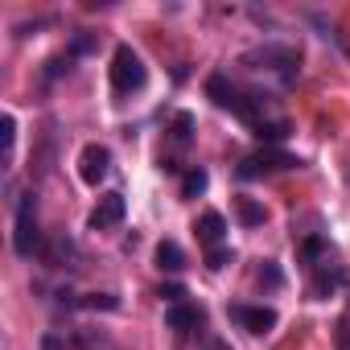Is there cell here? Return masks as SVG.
I'll return each instance as SVG.
<instances>
[{
  "label": "cell",
  "instance_id": "1",
  "mask_svg": "<svg viewBox=\"0 0 350 350\" xmlns=\"http://www.w3.org/2000/svg\"><path fill=\"white\" fill-rule=\"evenodd\" d=\"M144 83H148L144 58H140L132 46H116V54H111V87H116V95H132V91H140Z\"/></svg>",
  "mask_w": 350,
  "mask_h": 350
},
{
  "label": "cell",
  "instance_id": "2",
  "mask_svg": "<svg viewBox=\"0 0 350 350\" xmlns=\"http://www.w3.org/2000/svg\"><path fill=\"white\" fill-rule=\"evenodd\" d=\"M243 66L247 70H268V75H280V83H293V75H297V66H301V58H297V50H288V46H264V50H252V54H243Z\"/></svg>",
  "mask_w": 350,
  "mask_h": 350
},
{
  "label": "cell",
  "instance_id": "3",
  "mask_svg": "<svg viewBox=\"0 0 350 350\" xmlns=\"http://www.w3.org/2000/svg\"><path fill=\"white\" fill-rule=\"evenodd\" d=\"M206 95H211L223 111H235L239 120H252V124H256V103H252L247 95H239L227 75H211V79H206Z\"/></svg>",
  "mask_w": 350,
  "mask_h": 350
},
{
  "label": "cell",
  "instance_id": "4",
  "mask_svg": "<svg viewBox=\"0 0 350 350\" xmlns=\"http://www.w3.org/2000/svg\"><path fill=\"white\" fill-rule=\"evenodd\" d=\"M38 211H33V194H21L17 202V227H13V247L17 256H33L38 252Z\"/></svg>",
  "mask_w": 350,
  "mask_h": 350
},
{
  "label": "cell",
  "instance_id": "5",
  "mask_svg": "<svg viewBox=\"0 0 350 350\" xmlns=\"http://www.w3.org/2000/svg\"><path fill=\"white\" fill-rule=\"evenodd\" d=\"M297 165H301V161H297V157H288V152H256V157L239 161L235 178H239V182H252V178H264V173H276V169H297Z\"/></svg>",
  "mask_w": 350,
  "mask_h": 350
},
{
  "label": "cell",
  "instance_id": "6",
  "mask_svg": "<svg viewBox=\"0 0 350 350\" xmlns=\"http://www.w3.org/2000/svg\"><path fill=\"white\" fill-rule=\"evenodd\" d=\"M227 317H231L239 329H247V334H268V329H276V309H268V305H231Z\"/></svg>",
  "mask_w": 350,
  "mask_h": 350
},
{
  "label": "cell",
  "instance_id": "7",
  "mask_svg": "<svg viewBox=\"0 0 350 350\" xmlns=\"http://www.w3.org/2000/svg\"><path fill=\"white\" fill-rule=\"evenodd\" d=\"M107 169H111V152H107L103 144H87V148L79 152V178H83L87 186H99V182L107 178Z\"/></svg>",
  "mask_w": 350,
  "mask_h": 350
},
{
  "label": "cell",
  "instance_id": "8",
  "mask_svg": "<svg viewBox=\"0 0 350 350\" xmlns=\"http://www.w3.org/2000/svg\"><path fill=\"white\" fill-rule=\"evenodd\" d=\"M124 194H103L99 198V206L91 211V231H107V227H116V223H124Z\"/></svg>",
  "mask_w": 350,
  "mask_h": 350
},
{
  "label": "cell",
  "instance_id": "9",
  "mask_svg": "<svg viewBox=\"0 0 350 350\" xmlns=\"http://www.w3.org/2000/svg\"><path fill=\"white\" fill-rule=\"evenodd\" d=\"M194 231H198V239H202L206 247H219V243H223V235H227V219H223L219 211H206V215L198 219V227H194Z\"/></svg>",
  "mask_w": 350,
  "mask_h": 350
},
{
  "label": "cell",
  "instance_id": "10",
  "mask_svg": "<svg viewBox=\"0 0 350 350\" xmlns=\"http://www.w3.org/2000/svg\"><path fill=\"white\" fill-rule=\"evenodd\" d=\"M157 268H161V272H182V268H186V252H182V243L161 239V243H157Z\"/></svg>",
  "mask_w": 350,
  "mask_h": 350
},
{
  "label": "cell",
  "instance_id": "11",
  "mask_svg": "<svg viewBox=\"0 0 350 350\" xmlns=\"http://www.w3.org/2000/svg\"><path fill=\"white\" fill-rule=\"evenodd\" d=\"M165 321H169V329H194V325H202V313L194 309V305H173L169 313H165Z\"/></svg>",
  "mask_w": 350,
  "mask_h": 350
},
{
  "label": "cell",
  "instance_id": "12",
  "mask_svg": "<svg viewBox=\"0 0 350 350\" xmlns=\"http://www.w3.org/2000/svg\"><path fill=\"white\" fill-rule=\"evenodd\" d=\"M342 280H346V276H342V268L321 264V268H317V276H313V297H317V301H325V297H329Z\"/></svg>",
  "mask_w": 350,
  "mask_h": 350
},
{
  "label": "cell",
  "instance_id": "13",
  "mask_svg": "<svg viewBox=\"0 0 350 350\" xmlns=\"http://www.w3.org/2000/svg\"><path fill=\"white\" fill-rule=\"evenodd\" d=\"M235 215H239L243 227H260V223L268 219V211H264L256 198H235Z\"/></svg>",
  "mask_w": 350,
  "mask_h": 350
},
{
  "label": "cell",
  "instance_id": "14",
  "mask_svg": "<svg viewBox=\"0 0 350 350\" xmlns=\"http://www.w3.org/2000/svg\"><path fill=\"white\" fill-rule=\"evenodd\" d=\"M206 186H211V173H206L202 165H194V169L186 173V178H182V198H198Z\"/></svg>",
  "mask_w": 350,
  "mask_h": 350
},
{
  "label": "cell",
  "instance_id": "15",
  "mask_svg": "<svg viewBox=\"0 0 350 350\" xmlns=\"http://www.w3.org/2000/svg\"><path fill=\"white\" fill-rule=\"evenodd\" d=\"M256 136L268 140V144H276V140L288 136V124H284V120H256Z\"/></svg>",
  "mask_w": 350,
  "mask_h": 350
},
{
  "label": "cell",
  "instance_id": "16",
  "mask_svg": "<svg viewBox=\"0 0 350 350\" xmlns=\"http://www.w3.org/2000/svg\"><path fill=\"white\" fill-rule=\"evenodd\" d=\"M83 309H120V301L111 297V293H91V297H83Z\"/></svg>",
  "mask_w": 350,
  "mask_h": 350
},
{
  "label": "cell",
  "instance_id": "17",
  "mask_svg": "<svg viewBox=\"0 0 350 350\" xmlns=\"http://www.w3.org/2000/svg\"><path fill=\"white\" fill-rule=\"evenodd\" d=\"M190 128H194V116H190V111H178V116H173V136H178L182 144L190 140Z\"/></svg>",
  "mask_w": 350,
  "mask_h": 350
},
{
  "label": "cell",
  "instance_id": "18",
  "mask_svg": "<svg viewBox=\"0 0 350 350\" xmlns=\"http://www.w3.org/2000/svg\"><path fill=\"white\" fill-rule=\"evenodd\" d=\"M13 144H17V120L5 116V161H13Z\"/></svg>",
  "mask_w": 350,
  "mask_h": 350
},
{
  "label": "cell",
  "instance_id": "19",
  "mask_svg": "<svg viewBox=\"0 0 350 350\" xmlns=\"http://www.w3.org/2000/svg\"><path fill=\"white\" fill-rule=\"evenodd\" d=\"M325 252H329L325 239H305V243H301V256H305V260H317V256H325Z\"/></svg>",
  "mask_w": 350,
  "mask_h": 350
},
{
  "label": "cell",
  "instance_id": "20",
  "mask_svg": "<svg viewBox=\"0 0 350 350\" xmlns=\"http://www.w3.org/2000/svg\"><path fill=\"white\" fill-rule=\"evenodd\" d=\"M264 284H268V288H280V268H276V264H264V268H260V288H264Z\"/></svg>",
  "mask_w": 350,
  "mask_h": 350
},
{
  "label": "cell",
  "instance_id": "21",
  "mask_svg": "<svg viewBox=\"0 0 350 350\" xmlns=\"http://www.w3.org/2000/svg\"><path fill=\"white\" fill-rule=\"evenodd\" d=\"M206 264H211V268H227V264H231V252H227V247H211Z\"/></svg>",
  "mask_w": 350,
  "mask_h": 350
},
{
  "label": "cell",
  "instance_id": "22",
  "mask_svg": "<svg viewBox=\"0 0 350 350\" xmlns=\"http://www.w3.org/2000/svg\"><path fill=\"white\" fill-rule=\"evenodd\" d=\"M161 297H165V301H173V305H182L186 288H182V284H165V288H161Z\"/></svg>",
  "mask_w": 350,
  "mask_h": 350
},
{
  "label": "cell",
  "instance_id": "23",
  "mask_svg": "<svg viewBox=\"0 0 350 350\" xmlns=\"http://www.w3.org/2000/svg\"><path fill=\"white\" fill-rule=\"evenodd\" d=\"M338 350H350V317H346L342 329H338Z\"/></svg>",
  "mask_w": 350,
  "mask_h": 350
}]
</instances>
